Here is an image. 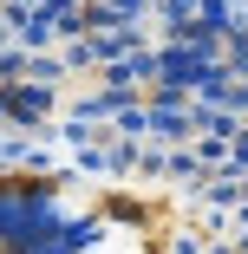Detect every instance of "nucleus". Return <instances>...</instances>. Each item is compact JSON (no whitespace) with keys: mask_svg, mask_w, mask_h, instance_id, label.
I'll use <instances>...</instances> for the list:
<instances>
[{"mask_svg":"<svg viewBox=\"0 0 248 254\" xmlns=\"http://www.w3.org/2000/svg\"><path fill=\"white\" fill-rule=\"evenodd\" d=\"M0 254H170V248L157 222L118 189L0 170Z\"/></svg>","mask_w":248,"mask_h":254,"instance_id":"obj_1","label":"nucleus"}]
</instances>
